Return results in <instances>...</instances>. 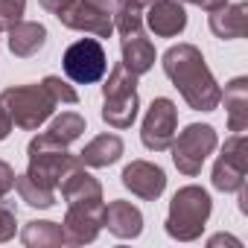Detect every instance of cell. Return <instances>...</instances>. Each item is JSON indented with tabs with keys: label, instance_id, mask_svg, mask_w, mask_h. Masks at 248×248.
Returning <instances> with one entry per match:
<instances>
[{
	"label": "cell",
	"instance_id": "26",
	"mask_svg": "<svg viewBox=\"0 0 248 248\" xmlns=\"http://www.w3.org/2000/svg\"><path fill=\"white\" fill-rule=\"evenodd\" d=\"M15 228H18V216H15V210L6 204V199H3V202H0V242L12 239V236H15Z\"/></svg>",
	"mask_w": 248,
	"mask_h": 248
},
{
	"label": "cell",
	"instance_id": "8",
	"mask_svg": "<svg viewBox=\"0 0 248 248\" xmlns=\"http://www.w3.org/2000/svg\"><path fill=\"white\" fill-rule=\"evenodd\" d=\"M175 126H178V108L172 99L158 96L152 99L146 117H143V129H140V140L146 149L152 152H167L172 138H175Z\"/></svg>",
	"mask_w": 248,
	"mask_h": 248
},
{
	"label": "cell",
	"instance_id": "3",
	"mask_svg": "<svg viewBox=\"0 0 248 248\" xmlns=\"http://www.w3.org/2000/svg\"><path fill=\"white\" fill-rule=\"evenodd\" d=\"M102 96H105L102 120L111 129H129L135 123V117H138L140 99H138V76L123 62L111 67L108 82L102 85Z\"/></svg>",
	"mask_w": 248,
	"mask_h": 248
},
{
	"label": "cell",
	"instance_id": "29",
	"mask_svg": "<svg viewBox=\"0 0 248 248\" xmlns=\"http://www.w3.org/2000/svg\"><path fill=\"white\" fill-rule=\"evenodd\" d=\"M73 3V0H41V6L47 9V12H53V15H59V12H64L67 6Z\"/></svg>",
	"mask_w": 248,
	"mask_h": 248
},
{
	"label": "cell",
	"instance_id": "31",
	"mask_svg": "<svg viewBox=\"0 0 248 248\" xmlns=\"http://www.w3.org/2000/svg\"><path fill=\"white\" fill-rule=\"evenodd\" d=\"M9 132H12V120H9V114L3 111V105H0V140H6Z\"/></svg>",
	"mask_w": 248,
	"mask_h": 248
},
{
	"label": "cell",
	"instance_id": "10",
	"mask_svg": "<svg viewBox=\"0 0 248 248\" xmlns=\"http://www.w3.org/2000/svg\"><path fill=\"white\" fill-rule=\"evenodd\" d=\"M102 216H105V204L102 202H76L67 204V216L62 222L64 236L70 245H85L93 242L102 231Z\"/></svg>",
	"mask_w": 248,
	"mask_h": 248
},
{
	"label": "cell",
	"instance_id": "24",
	"mask_svg": "<svg viewBox=\"0 0 248 248\" xmlns=\"http://www.w3.org/2000/svg\"><path fill=\"white\" fill-rule=\"evenodd\" d=\"M44 88H47V93L56 99V105L59 102H67V105H73V102H79V93L64 82V79H59V76H44V82H41Z\"/></svg>",
	"mask_w": 248,
	"mask_h": 248
},
{
	"label": "cell",
	"instance_id": "30",
	"mask_svg": "<svg viewBox=\"0 0 248 248\" xmlns=\"http://www.w3.org/2000/svg\"><path fill=\"white\" fill-rule=\"evenodd\" d=\"M210 248H216V245H233V248H242V242L239 239H233V236H225V233H216V236H210V242H207Z\"/></svg>",
	"mask_w": 248,
	"mask_h": 248
},
{
	"label": "cell",
	"instance_id": "15",
	"mask_svg": "<svg viewBox=\"0 0 248 248\" xmlns=\"http://www.w3.org/2000/svg\"><path fill=\"white\" fill-rule=\"evenodd\" d=\"M59 187H62V196H64L67 204H76V202H102V187H99V181L91 172H85L82 161H76L62 175Z\"/></svg>",
	"mask_w": 248,
	"mask_h": 248
},
{
	"label": "cell",
	"instance_id": "11",
	"mask_svg": "<svg viewBox=\"0 0 248 248\" xmlns=\"http://www.w3.org/2000/svg\"><path fill=\"white\" fill-rule=\"evenodd\" d=\"M67 30H79V32H88V35H96V38H108L114 32V18L105 15L102 9L91 6L88 0H73V3L56 15Z\"/></svg>",
	"mask_w": 248,
	"mask_h": 248
},
{
	"label": "cell",
	"instance_id": "1",
	"mask_svg": "<svg viewBox=\"0 0 248 248\" xmlns=\"http://www.w3.org/2000/svg\"><path fill=\"white\" fill-rule=\"evenodd\" d=\"M164 73L172 79L178 93L193 111H213L222 99V88L216 85L204 56L193 44H175L164 53Z\"/></svg>",
	"mask_w": 248,
	"mask_h": 248
},
{
	"label": "cell",
	"instance_id": "23",
	"mask_svg": "<svg viewBox=\"0 0 248 248\" xmlns=\"http://www.w3.org/2000/svg\"><path fill=\"white\" fill-rule=\"evenodd\" d=\"M15 187H18L21 199H24L30 207H41V210H47V207H53V204H56L53 190H50V187H44V184H38V181H32L30 175L15 178Z\"/></svg>",
	"mask_w": 248,
	"mask_h": 248
},
{
	"label": "cell",
	"instance_id": "14",
	"mask_svg": "<svg viewBox=\"0 0 248 248\" xmlns=\"http://www.w3.org/2000/svg\"><path fill=\"white\" fill-rule=\"evenodd\" d=\"M102 228H108L114 236L120 239H135L143 231V213L132 204V202H111L105 204V216H102Z\"/></svg>",
	"mask_w": 248,
	"mask_h": 248
},
{
	"label": "cell",
	"instance_id": "22",
	"mask_svg": "<svg viewBox=\"0 0 248 248\" xmlns=\"http://www.w3.org/2000/svg\"><path fill=\"white\" fill-rule=\"evenodd\" d=\"M82 132H85V117H79V114H73V111H64L62 117H56V120L50 123V129H47V135H50L56 143H62V146H70Z\"/></svg>",
	"mask_w": 248,
	"mask_h": 248
},
{
	"label": "cell",
	"instance_id": "2",
	"mask_svg": "<svg viewBox=\"0 0 248 248\" xmlns=\"http://www.w3.org/2000/svg\"><path fill=\"white\" fill-rule=\"evenodd\" d=\"M210 210H213V202L207 196V190L190 184V187H181L172 202H170V213H167V233L172 239H181V242H193L202 236L207 219H210Z\"/></svg>",
	"mask_w": 248,
	"mask_h": 248
},
{
	"label": "cell",
	"instance_id": "16",
	"mask_svg": "<svg viewBox=\"0 0 248 248\" xmlns=\"http://www.w3.org/2000/svg\"><path fill=\"white\" fill-rule=\"evenodd\" d=\"M210 32L222 41L245 38L248 32V3H225L210 12Z\"/></svg>",
	"mask_w": 248,
	"mask_h": 248
},
{
	"label": "cell",
	"instance_id": "4",
	"mask_svg": "<svg viewBox=\"0 0 248 248\" xmlns=\"http://www.w3.org/2000/svg\"><path fill=\"white\" fill-rule=\"evenodd\" d=\"M0 105L9 114L12 126H21V129L32 132L53 114L56 99L47 93L44 85H12L0 93Z\"/></svg>",
	"mask_w": 248,
	"mask_h": 248
},
{
	"label": "cell",
	"instance_id": "32",
	"mask_svg": "<svg viewBox=\"0 0 248 248\" xmlns=\"http://www.w3.org/2000/svg\"><path fill=\"white\" fill-rule=\"evenodd\" d=\"M181 3H196V6H202V9H207V12H213V9H219V6H225L228 0H181Z\"/></svg>",
	"mask_w": 248,
	"mask_h": 248
},
{
	"label": "cell",
	"instance_id": "28",
	"mask_svg": "<svg viewBox=\"0 0 248 248\" xmlns=\"http://www.w3.org/2000/svg\"><path fill=\"white\" fill-rule=\"evenodd\" d=\"M88 3H91V6H96V9H102L105 15H111V18H114V15L120 12V6H123V0H88Z\"/></svg>",
	"mask_w": 248,
	"mask_h": 248
},
{
	"label": "cell",
	"instance_id": "20",
	"mask_svg": "<svg viewBox=\"0 0 248 248\" xmlns=\"http://www.w3.org/2000/svg\"><path fill=\"white\" fill-rule=\"evenodd\" d=\"M120 155H123V140L117 135H99L79 152V161L85 167H111L120 161Z\"/></svg>",
	"mask_w": 248,
	"mask_h": 248
},
{
	"label": "cell",
	"instance_id": "25",
	"mask_svg": "<svg viewBox=\"0 0 248 248\" xmlns=\"http://www.w3.org/2000/svg\"><path fill=\"white\" fill-rule=\"evenodd\" d=\"M24 9L27 0H0V30H9L12 24H18Z\"/></svg>",
	"mask_w": 248,
	"mask_h": 248
},
{
	"label": "cell",
	"instance_id": "12",
	"mask_svg": "<svg viewBox=\"0 0 248 248\" xmlns=\"http://www.w3.org/2000/svg\"><path fill=\"white\" fill-rule=\"evenodd\" d=\"M123 187L132 190L138 199H146V202H155L164 187H167V175L158 164H149V161H132L126 170H123Z\"/></svg>",
	"mask_w": 248,
	"mask_h": 248
},
{
	"label": "cell",
	"instance_id": "17",
	"mask_svg": "<svg viewBox=\"0 0 248 248\" xmlns=\"http://www.w3.org/2000/svg\"><path fill=\"white\" fill-rule=\"evenodd\" d=\"M120 50H123V64H126L135 76H143L146 70H152V64H155V44L143 35V30L123 32Z\"/></svg>",
	"mask_w": 248,
	"mask_h": 248
},
{
	"label": "cell",
	"instance_id": "27",
	"mask_svg": "<svg viewBox=\"0 0 248 248\" xmlns=\"http://www.w3.org/2000/svg\"><path fill=\"white\" fill-rule=\"evenodd\" d=\"M15 178H18L15 170H12L6 161H0V202H3V199L15 190Z\"/></svg>",
	"mask_w": 248,
	"mask_h": 248
},
{
	"label": "cell",
	"instance_id": "6",
	"mask_svg": "<svg viewBox=\"0 0 248 248\" xmlns=\"http://www.w3.org/2000/svg\"><path fill=\"white\" fill-rule=\"evenodd\" d=\"M170 149H172V161H175L178 172L193 178V175L202 172L207 155L216 149V132H213V126L193 123V126H187L178 138H172Z\"/></svg>",
	"mask_w": 248,
	"mask_h": 248
},
{
	"label": "cell",
	"instance_id": "13",
	"mask_svg": "<svg viewBox=\"0 0 248 248\" xmlns=\"http://www.w3.org/2000/svg\"><path fill=\"white\" fill-rule=\"evenodd\" d=\"M146 9V24L158 38H172L187 27V12L178 0H155Z\"/></svg>",
	"mask_w": 248,
	"mask_h": 248
},
{
	"label": "cell",
	"instance_id": "19",
	"mask_svg": "<svg viewBox=\"0 0 248 248\" xmlns=\"http://www.w3.org/2000/svg\"><path fill=\"white\" fill-rule=\"evenodd\" d=\"M225 108H228V129L245 132L248 129V79L236 76L225 85Z\"/></svg>",
	"mask_w": 248,
	"mask_h": 248
},
{
	"label": "cell",
	"instance_id": "18",
	"mask_svg": "<svg viewBox=\"0 0 248 248\" xmlns=\"http://www.w3.org/2000/svg\"><path fill=\"white\" fill-rule=\"evenodd\" d=\"M47 44V30L35 21H18L9 27V53L18 59L35 56Z\"/></svg>",
	"mask_w": 248,
	"mask_h": 248
},
{
	"label": "cell",
	"instance_id": "21",
	"mask_svg": "<svg viewBox=\"0 0 248 248\" xmlns=\"http://www.w3.org/2000/svg\"><path fill=\"white\" fill-rule=\"evenodd\" d=\"M21 239H24V245H30V248H56V245H64V242H67L62 225H56V222H38V219L27 222Z\"/></svg>",
	"mask_w": 248,
	"mask_h": 248
},
{
	"label": "cell",
	"instance_id": "9",
	"mask_svg": "<svg viewBox=\"0 0 248 248\" xmlns=\"http://www.w3.org/2000/svg\"><path fill=\"white\" fill-rule=\"evenodd\" d=\"M248 172V140L242 132H236L231 140H225V149L213 167V187L222 193H236L245 184Z\"/></svg>",
	"mask_w": 248,
	"mask_h": 248
},
{
	"label": "cell",
	"instance_id": "33",
	"mask_svg": "<svg viewBox=\"0 0 248 248\" xmlns=\"http://www.w3.org/2000/svg\"><path fill=\"white\" fill-rule=\"evenodd\" d=\"M126 3H132V6H138V9H146V6L155 3V0H126Z\"/></svg>",
	"mask_w": 248,
	"mask_h": 248
},
{
	"label": "cell",
	"instance_id": "7",
	"mask_svg": "<svg viewBox=\"0 0 248 248\" xmlns=\"http://www.w3.org/2000/svg\"><path fill=\"white\" fill-rule=\"evenodd\" d=\"M64 73L70 82L76 85H93L105 76L108 70V59H105V50L96 38H82L76 44H70L64 50Z\"/></svg>",
	"mask_w": 248,
	"mask_h": 248
},
{
	"label": "cell",
	"instance_id": "5",
	"mask_svg": "<svg viewBox=\"0 0 248 248\" xmlns=\"http://www.w3.org/2000/svg\"><path fill=\"white\" fill-rule=\"evenodd\" d=\"M27 155H30V170H27V175H30L32 181H38V184L50 187V190H53V187H59L62 175H64V172L79 161V158H73V155L67 152V146L56 143L47 132L30 140Z\"/></svg>",
	"mask_w": 248,
	"mask_h": 248
}]
</instances>
